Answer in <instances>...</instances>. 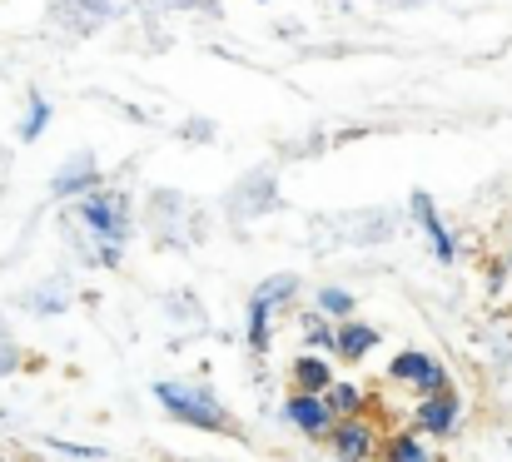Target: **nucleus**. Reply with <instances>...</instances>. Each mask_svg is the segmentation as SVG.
Instances as JSON below:
<instances>
[{"label":"nucleus","mask_w":512,"mask_h":462,"mask_svg":"<svg viewBox=\"0 0 512 462\" xmlns=\"http://www.w3.org/2000/svg\"><path fill=\"white\" fill-rule=\"evenodd\" d=\"M508 264H512V259H508Z\"/></svg>","instance_id":"412c9836"},{"label":"nucleus","mask_w":512,"mask_h":462,"mask_svg":"<svg viewBox=\"0 0 512 462\" xmlns=\"http://www.w3.org/2000/svg\"><path fill=\"white\" fill-rule=\"evenodd\" d=\"M269 313H274L269 304L249 299V348H254V353H264V348H269Z\"/></svg>","instance_id":"2eb2a0df"},{"label":"nucleus","mask_w":512,"mask_h":462,"mask_svg":"<svg viewBox=\"0 0 512 462\" xmlns=\"http://www.w3.org/2000/svg\"><path fill=\"white\" fill-rule=\"evenodd\" d=\"M15 368H20V348H15V343L0 333V378H10Z\"/></svg>","instance_id":"a211bd4d"},{"label":"nucleus","mask_w":512,"mask_h":462,"mask_svg":"<svg viewBox=\"0 0 512 462\" xmlns=\"http://www.w3.org/2000/svg\"><path fill=\"white\" fill-rule=\"evenodd\" d=\"M388 383H403V388H413L418 398H433V393L453 388V383H448V368H443L433 353H423V348L398 353V358L388 363Z\"/></svg>","instance_id":"7ed1b4c3"},{"label":"nucleus","mask_w":512,"mask_h":462,"mask_svg":"<svg viewBox=\"0 0 512 462\" xmlns=\"http://www.w3.org/2000/svg\"><path fill=\"white\" fill-rule=\"evenodd\" d=\"M383 462H433L423 433H393L388 448H383Z\"/></svg>","instance_id":"f8f14e48"},{"label":"nucleus","mask_w":512,"mask_h":462,"mask_svg":"<svg viewBox=\"0 0 512 462\" xmlns=\"http://www.w3.org/2000/svg\"><path fill=\"white\" fill-rule=\"evenodd\" d=\"M373 348H378V328H373V323H363V318H339V328H334V353H339V358L363 363Z\"/></svg>","instance_id":"1a4fd4ad"},{"label":"nucleus","mask_w":512,"mask_h":462,"mask_svg":"<svg viewBox=\"0 0 512 462\" xmlns=\"http://www.w3.org/2000/svg\"><path fill=\"white\" fill-rule=\"evenodd\" d=\"M70 5H80L90 20H105V15H115V0H70Z\"/></svg>","instance_id":"aec40b11"},{"label":"nucleus","mask_w":512,"mask_h":462,"mask_svg":"<svg viewBox=\"0 0 512 462\" xmlns=\"http://www.w3.org/2000/svg\"><path fill=\"white\" fill-rule=\"evenodd\" d=\"M418 433L423 438H453V428H458V418H463V398L453 393V388H443V393H433V398H418Z\"/></svg>","instance_id":"39448f33"},{"label":"nucleus","mask_w":512,"mask_h":462,"mask_svg":"<svg viewBox=\"0 0 512 462\" xmlns=\"http://www.w3.org/2000/svg\"><path fill=\"white\" fill-rule=\"evenodd\" d=\"M408 209H413L418 229L428 234L433 254H438L443 264H453V259H458V239H453V234H448V224L438 219V204H433V194H428V189H413V194H408Z\"/></svg>","instance_id":"423d86ee"},{"label":"nucleus","mask_w":512,"mask_h":462,"mask_svg":"<svg viewBox=\"0 0 512 462\" xmlns=\"http://www.w3.org/2000/svg\"><path fill=\"white\" fill-rule=\"evenodd\" d=\"M55 453H70V458H105V448H80V443H65V438H50Z\"/></svg>","instance_id":"6ab92c4d"},{"label":"nucleus","mask_w":512,"mask_h":462,"mask_svg":"<svg viewBox=\"0 0 512 462\" xmlns=\"http://www.w3.org/2000/svg\"><path fill=\"white\" fill-rule=\"evenodd\" d=\"M324 403H329V413H334V418H353V413H363V388H358L353 378H348V383L334 378V383L324 388Z\"/></svg>","instance_id":"9b49d317"},{"label":"nucleus","mask_w":512,"mask_h":462,"mask_svg":"<svg viewBox=\"0 0 512 462\" xmlns=\"http://www.w3.org/2000/svg\"><path fill=\"white\" fill-rule=\"evenodd\" d=\"M324 443L334 448L339 462H373V453H378L383 438H378V423H373V418L353 413V418H334V428H329Z\"/></svg>","instance_id":"20e7f679"},{"label":"nucleus","mask_w":512,"mask_h":462,"mask_svg":"<svg viewBox=\"0 0 512 462\" xmlns=\"http://www.w3.org/2000/svg\"><path fill=\"white\" fill-rule=\"evenodd\" d=\"M294 294H299V279H294V274H279V279H269V284L254 289V299L269 304V308H279L284 299H294Z\"/></svg>","instance_id":"4468645a"},{"label":"nucleus","mask_w":512,"mask_h":462,"mask_svg":"<svg viewBox=\"0 0 512 462\" xmlns=\"http://www.w3.org/2000/svg\"><path fill=\"white\" fill-rule=\"evenodd\" d=\"M75 219L110 249H125L130 239V199L120 189H90L75 199Z\"/></svg>","instance_id":"f03ea898"},{"label":"nucleus","mask_w":512,"mask_h":462,"mask_svg":"<svg viewBox=\"0 0 512 462\" xmlns=\"http://www.w3.org/2000/svg\"><path fill=\"white\" fill-rule=\"evenodd\" d=\"M289 378H294V388H299V393H324V388L334 383V368H329V358L304 353V358H294Z\"/></svg>","instance_id":"9d476101"},{"label":"nucleus","mask_w":512,"mask_h":462,"mask_svg":"<svg viewBox=\"0 0 512 462\" xmlns=\"http://www.w3.org/2000/svg\"><path fill=\"white\" fill-rule=\"evenodd\" d=\"M304 338H309V348L334 353V328H329V318H324V313H309V318H304Z\"/></svg>","instance_id":"dca6fc26"},{"label":"nucleus","mask_w":512,"mask_h":462,"mask_svg":"<svg viewBox=\"0 0 512 462\" xmlns=\"http://www.w3.org/2000/svg\"><path fill=\"white\" fill-rule=\"evenodd\" d=\"M284 418L304 433V438H329V428H334V413H329V403H324V393H289V403H284Z\"/></svg>","instance_id":"0eeeda50"},{"label":"nucleus","mask_w":512,"mask_h":462,"mask_svg":"<svg viewBox=\"0 0 512 462\" xmlns=\"http://www.w3.org/2000/svg\"><path fill=\"white\" fill-rule=\"evenodd\" d=\"M45 125H50V100H45V95H30L25 120H20V140H25V145H35V140L45 135Z\"/></svg>","instance_id":"ddd939ff"},{"label":"nucleus","mask_w":512,"mask_h":462,"mask_svg":"<svg viewBox=\"0 0 512 462\" xmlns=\"http://www.w3.org/2000/svg\"><path fill=\"white\" fill-rule=\"evenodd\" d=\"M319 313H329V318H353V294H348V289H319Z\"/></svg>","instance_id":"f3484780"},{"label":"nucleus","mask_w":512,"mask_h":462,"mask_svg":"<svg viewBox=\"0 0 512 462\" xmlns=\"http://www.w3.org/2000/svg\"><path fill=\"white\" fill-rule=\"evenodd\" d=\"M90 189H100V164H95V154H75V159L60 164V174L50 179V194H55V199H80V194H90Z\"/></svg>","instance_id":"6e6552de"},{"label":"nucleus","mask_w":512,"mask_h":462,"mask_svg":"<svg viewBox=\"0 0 512 462\" xmlns=\"http://www.w3.org/2000/svg\"><path fill=\"white\" fill-rule=\"evenodd\" d=\"M155 398H160V408H165L170 418L189 423V428H204V433H229V428H234V418L224 413V403H219L209 388L160 378V383H155Z\"/></svg>","instance_id":"f257e3e1"}]
</instances>
